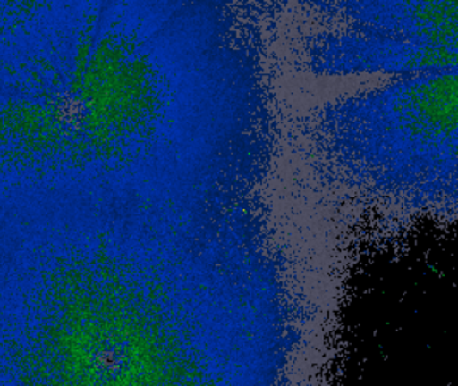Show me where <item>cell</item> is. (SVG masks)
<instances>
[{
	"instance_id": "cell-1",
	"label": "cell",
	"mask_w": 458,
	"mask_h": 386,
	"mask_svg": "<svg viewBox=\"0 0 458 386\" xmlns=\"http://www.w3.org/2000/svg\"><path fill=\"white\" fill-rule=\"evenodd\" d=\"M318 128L329 157L374 192L420 206L455 196L457 69L345 99Z\"/></svg>"
},
{
	"instance_id": "cell-2",
	"label": "cell",
	"mask_w": 458,
	"mask_h": 386,
	"mask_svg": "<svg viewBox=\"0 0 458 386\" xmlns=\"http://www.w3.org/2000/svg\"><path fill=\"white\" fill-rule=\"evenodd\" d=\"M335 29L310 43L318 72L412 75L457 69L458 3H340Z\"/></svg>"
}]
</instances>
